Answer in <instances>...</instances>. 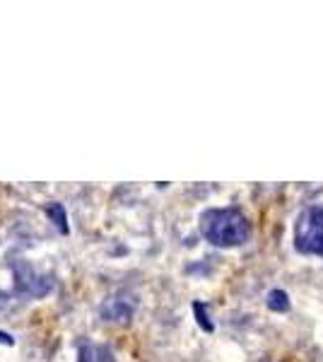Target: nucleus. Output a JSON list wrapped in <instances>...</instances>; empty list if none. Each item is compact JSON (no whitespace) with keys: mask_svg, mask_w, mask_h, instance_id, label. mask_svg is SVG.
<instances>
[{"mask_svg":"<svg viewBox=\"0 0 323 362\" xmlns=\"http://www.w3.org/2000/svg\"><path fill=\"white\" fill-rule=\"evenodd\" d=\"M201 235L213 247H242L251 239V223L237 208H213L201 215Z\"/></svg>","mask_w":323,"mask_h":362,"instance_id":"obj_1","label":"nucleus"},{"mask_svg":"<svg viewBox=\"0 0 323 362\" xmlns=\"http://www.w3.org/2000/svg\"><path fill=\"white\" fill-rule=\"evenodd\" d=\"M295 249L304 256L323 259V206H311L297 218Z\"/></svg>","mask_w":323,"mask_h":362,"instance_id":"obj_2","label":"nucleus"},{"mask_svg":"<svg viewBox=\"0 0 323 362\" xmlns=\"http://www.w3.org/2000/svg\"><path fill=\"white\" fill-rule=\"evenodd\" d=\"M78 362H116L114 353L107 346H99V343H85L80 348Z\"/></svg>","mask_w":323,"mask_h":362,"instance_id":"obj_3","label":"nucleus"},{"mask_svg":"<svg viewBox=\"0 0 323 362\" xmlns=\"http://www.w3.org/2000/svg\"><path fill=\"white\" fill-rule=\"evenodd\" d=\"M268 307L273 309V312H287L290 309V297L283 290H273V293L268 295Z\"/></svg>","mask_w":323,"mask_h":362,"instance_id":"obj_4","label":"nucleus"},{"mask_svg":"<svg viewBox=\"0 0 323 362\" xmlns=\"http://www.w3.org/2000/svg\"><path fill=\"white\" fill-rule=\"evenodd\" d=\"M193 309H196V314H198V324H201L205 331H213V324H210V321H208V314H205V305H201V302H196V305H193Z\"/></svg>","mask_w":323,"mask_h":362,"instance_id":"obj_5","label":"nucleus"}]
</instances>
